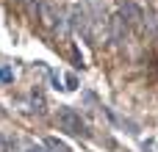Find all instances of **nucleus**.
<instances>
[{
	"label": "nucleus",
	"mask_w": 158,
	"mask_h": 152,
	"mask_svg": "<svg viewBox=\"0 0 158 152\" xmlns=\"http://www.w3.org/2000/svg\"><path fill=\"white\" fill-rule=\"evenodd\" d=\"M44 144H47V150H50V152H69L67 144H61V141H56V138H47Z\"/></svg>",
	"instance_id": "423d86ee"
},
{
	"label": "nucleus",
	"mask_w": 158,
	"mask_h": 152,
	"mask_svg": "<svg viewBox=\"0 0 158 152\" xmlns=\"http://www.w3.org/2000/svg\"><path fill=\"white\" fill-rule=\"evenodd\" d=\"M58 127H61L64 133H69V136H89L83 119H81L72 108H61V111H58Z\"/></svg>",
	"instance_id": "f03ea898"
},
{
	"label": "nucleus",
	"mask_w": 158,
	"mask_h": 152,
	"mask_svg": "<svg viewBox=\"0 0 158 152\" xmlns=\"http://www.w3.org/2000/svg\"><path fill=\"white\" fill-rule=\"evenodd\" d=\"M17 3H22V6H25V3H28V0H17Z\"/></svg>",
	"instance_id": "9b49d317"
},
{
	"label": "nucleus",
	"mask_w": 158,
	"mask_h": 152,
	"mask_svg": "<svg viewBox=\"0 0 158 152\" xmlns=\"http://www.w3.org/2000/svg\"><path fill=\"white\" fill-rule=\"evenodd\" d=\"M108 33H111V42H114V44H122V42L128 39V22H125L122 14L108 17Z\"/></svg>",
	"instance_id": "7ed1b4c3"
},
{
	"label": "nucleus",
	"mask_w": 158,
	"mask_h": 152,
	"mask_svg": "<svg viewBox=\"0 0 158 152\" xmlns=\"http://www.w3.org/2000/svg\"><path fill=\"white\" fill-rule=\"evenodd\" d=\"M36 8H39V17H42V22H44L47 28H53V25H56V19H58V11H56V8H53L47 0H39V6H36Z\"/></svg>",
	"instance_id": "39448f33"
},
{
	"label": "nucleus",
	"mask_w": 158,
	"mask_h": 152,
	"mask_svg": "<svg viewBox=\"0 0 158 152\" xmlns=\"http://www.w3.org/2000/svg\"><path fill=\"white\" fill-rule=\"evenodd\" d=\"M11 80H14V72H11L8 66H3V69H0V83H11Z\"/></svg>",
	"instance_id": "0eeeda50"
},
{
	"label": "nucleus",
	"mask_w": 158,
	"mask_h": 152,
	"mask_svg": "<svg viewBox=\"0 0 158 152\" xmlns=\"http://www.w3.org/2000/svg\"><path fill=\"white\" fill-rule=\"evenodd\" d=\"M69 25H72L89 44H97V42H94V22H92V17H89V11H86L83 6H72V8H69Z\"/></svg>",
	"instance_id": "f257e3e1"
},
{
	"label": "nucleus",
	"mask_w": 158,
	"mask_h": 152,
	"mask_svg": "<svg viewBox=\"0 0 158 152\" xmlns=\"http://www.w3.org/2000/svg\"><path fill=\"white\" fill-rule=\"evenodd\" d=\"M28 152H42V150H39V147H31V150H28Z\"/></svg>",
	"instance_id": "9d476101"
},
{
	"label": "nucleus",
	"mask_w": 158,
	"mask_h": 152,
	"mask_svg": "<svg viewBox=\"0 0 158 152\" xmlns=\"http://www.w3.org/2000/svg\"><path fill=\"white\" fill-rule=\"evenodd\" d=\"M67 89H78V78L75 75H67Z\"/></svg>",
	"instance_id": "1a4fd4ad"
},
{
	"label": "nucleus",
	"mask_w": 158,
	"mask_h": 152,
	"mask_svg": "<svg viewBox=\"0 0 158 152\" xmlns=\"http://www.w3.org/2000/svg\"><path fill=\"white\" fill-rule=\"evenodd\" d=\"M119 14L125 17V22H128V25H142V19H144V14H142V8H139L136 3H122Z\"/></svg>",
	"instance_id": "20e7f679"
},
{
	"label": "nucleus",
	"mask_w": 158,
	"mask_h": 152,
	"mask_svg": "<svg viewBox=\"0 0 158 152\" xmlns=\"http://www.w3.org/2000/svg\"><path fill=\"white\" fill-rule=\"evenodd\" d=\"M33 105H36V111H39V114L44 111V97H42L39 91H33Z\"/></svg>",
	"instance_id": "6e6552de"
}]
</instances>
